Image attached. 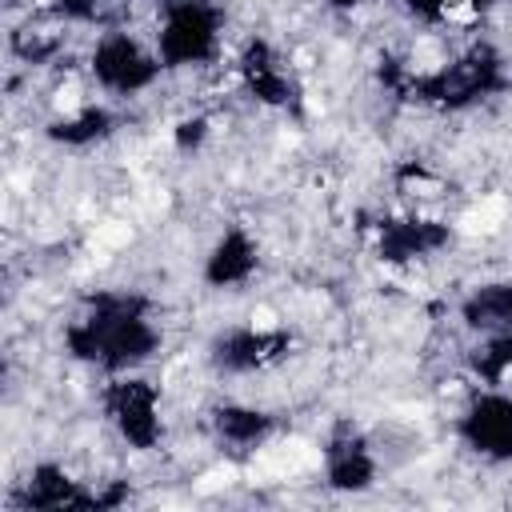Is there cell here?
I'll return each instance as SVG.
<instances>
[{
	"label": "cell",
	"instance_id": "cell-1",
	"mask_svg": "<svg viewBox=\"0 0 512 512\" xmlns=\"http://www.w3.org/2000/svg\"><path fill=\"white\" fill-rule=\"evenodd\" d=\"M172 336L168 308L144 284L84 288L60 324V352L92 376L152 372Z\"/></svg>",
	"mask_w": 512,
	"mask_h": 512
},
{
	"label": "cell",
	"instance_id": "cell-2",
	"mask_svg": "<svg viewBox=\"0 0 512 512\" xmlns=\"http://www.w3.org/2000/svg\"><path fill=\"white\" fill-rule=\"evenodd\" d=\"M92 408H96V420L108 428V436L132 460L164 456L172 440V404L160 376L152 372L96 376Z\"/></svg>",
	"mask_w": 512,
	"mask_h": 512
},
{
	"label": "cell",
	"instance_id": "cell-3",
	"mask_svg": "<svg viewBox=\"0 0 512 512\" xmlns=\"http://www.w3.org/2000/svg\"><path fill=\"white\" fill-rule=\"evenodd\" d=\"M236 24L228 0H180L164 4L152 20V44L168 76H196L224 68L236 48Z\"/></svg>",
	"mask_w": 512,
	"mask_h": 512
},
{
	"label": "cell",
	"instance_id": "cell-4",
	"mask_svg": "<svg viewBox=\"0 0 512 512\" xmlns=\"http://www.w3.org/2000/svg\"><path fill=\"white\" fill-rule=\"evenodd\" d=\"M84 76L100 100H112L124 108V104L152 100L168 72L160 64L148 32L128 28V24H112V28H100L92 36L88 56H84Z\"/></svg>",
	"mask_w": 512,
	"mask_h": 512
},
{
	"label": "cell",
	"instance_id": "cell-5",
	"mask_svg": "<svg viewBox=\"0 0 512 512\" xmlns=\"http://www.w3.org/2000/svg\"><path fill=\"white\" fill-rule=\"evenodd\" d=\"M268 272V240L252 220H224L208 232L196 256V280L212 296H244Z\"/></svg>",
	"mask_w": 512,
	"mask_h": 512
},
{
	"label": "cell",
	"instance_id": "cell-6",
	"mask_svg": "<svg viewBox=\"0 0 512 512\" xmlns=\"http://www.w3.org/2000/svg\"><path fill=\"white\" fill-rule=\"evenodd\" d=\"M452 436L480 468H512V388H476L452 412Z\"/></svg>",
	"mask_w": 512,
	"mask_h": 512
},
{
	"label": "cell",
	"instance_id": "cell-7",
	"mask_svg": "<svg viewBox=\"0 0 512 512\" xmlns=\"http://www.w3.org/2000/svg\"><path fill=\"white\" fill-rule=\"evenodd\" d=\"M452 320L468 340L512 336V276H484L452 304Z\"/></svg>",
	"mask_w": 512,
	"mask_h": 512
},
{
	"label": "cell",
	"instance_id": "cell-8",
	"mask_svg": "<svg viewBox=\"0 0 512 512\" xmlns=\"http://www.w3.org/2000/svg\"><path fill=\"white\" fill-rule=\"evenodd\" d=\"M504 4H512V0H504Z\"/></svg>",
	"mask_w": 512,
	"mask_h": 512
}]
</instances>
